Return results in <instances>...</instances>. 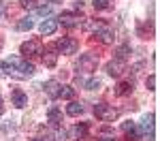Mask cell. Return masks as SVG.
<instances>
[{
    "label": "cell",
    "instance_id": "6da1fadb",
    "mask_svg": "<svg viewBox=\"0 0 160 141\" xmlns=\"http://www.w3.org/2000/svg\"><path fill=\"white\" fill-rule=\"evenodd\" d=\"M2 73L13 79H28L34 75V64L22 56H11L7 62H2Z\"/></svg>",
    "mask_w": 160,
    "mask_h": 141
},
{
    "label": "cell",
    "instance_id": "7a4b0ae2",
    "mask_svg": "<svg viewBox=\"0 0 160 141\" xmlns=\"http://www.w3.org/2000/svg\"><path fill=\"white\" fill-rule=\"evenodd\" d=\"M94 115L98 120H102V122H113L118 118V109H113L107 103H96L94 105Z\"/></svg>",
    "mask_w": 160,
    "mask_h": 141
},
{
    "label": "cell",
    "instance_id": "3957f363",
    "mask_svg": "<svg viewBox=\"0 0 160 141\" xmlns=\"http://www.w3.org/2000/svg\"><path fill=\"white\" fill-rule=\"evenodd\" d=\"M96 66H98V58L94 53H83L77 62L79 73H92V71H96Z\"/></svg>",
    "mask_w": 160,
    "mask_h": 141
},
{
    "label": "cell",
    "instance_id": "277c9868",
    "mask_svg": "<svg viewBox=\"0 0 160 141\" xmlns=\"http://www.w3.org/2000/svg\"><path fill=\"white\" fill-rule=\"evenodd\" d=\"M43 53V43L38 38H32L22 45V58H34V56H41Z\"/></svg>",
    "mask_w": 160,
    "mask_h": 141
},
{
    "label": "cell",
    "instance_id": "5b68a950",
    "mask_svg": "<svg viewBox=\"0 0 160 141\" xmlns=\"http://www.w3.org/2000/svg\"><path fill=\"white\" fill-rule=\"evenodd\" d=\"M137 130H139V135H148V141H154V113L143 115Z\"/></svg>",
    "mask_w": 160,
    "mask_h": 141
},
{
    "label": "cell",
    "instance_id": "8992f818",
    "mask_svg": "<svg viewBox=\"0 0 160 141\" xmlns=\"http://www.w3.org/2000/svg\"><path fill=\"white\" fill-rule=\"evenodd\" d=\"M56 49L60 51V53L71 56V53H75V51L79 49V43L71 37H62V38H58V43H56Z\"/></svg>",
    "mask_w": 160,
    "mask_h": 141
},
{
    "label": "cell",
    "instance_id": "52a82bcc",
    "mask_svg": "<svg viewBox=\"0 0 160 141\" xmlns=\"http://www.w3.org/2000/svg\"><path fill=\"white\" fill-rule=\"evenodd\" d=\"M60 22H62V26H66V28H77V26H81L83 19H81L77 13H62Z\"/></svg>",
    "mask_w": 160,
    "mask_h": 141
},
{
    "label": "cell",
    "instance_id": "ba28073f",
    "mask_svg": "<svg viewBox=\"0 0 160 141\" xmlns=\"http://www.w3.org/2000/svg\"><path fill=\"white\" fill-rule=\"evenodd\" d=\"M11 98H13V105H15V107H26V105H28V94L19 88H15L11 92Z\"/></svg>",
    "mask_w": 160,
    "mask_h": 141
},
{
    "label": "cell",
    "instance_id": "9c48e42d",
    "mask_svg": "<svg viewBox=\"0 0 160 141\" xmlns=\"http://www.w3.org/2000/svg\"><path fill=\"white\" fill-rule=\"evenodd\" d=\"M124 68H126V66H124L122 60H111V62L107 64V73H109L111 77H120L124 73Z\"/></svg>",
    "mask_w": 160,
    "mask_h": 141
},
{
    "label": "cell",
    "instance_id": "30bf717a",
    "mask_svg": "<svg viewBox=\"0 0 160 141\" xmlns=\"http://www.w3.org/2000/svg\"><path fill=\"white\" fill-rule=\"evenodd\" d=\"M45 94H47L49 98H58V96H60V83H58L56 79H49V81L45 83Z\"/></svg>",
    "mask_w": 160,
    "mask_h": 141
},
{
    "label": "cell",
    "instance_id": "8fae6325",
    "mask_svg": "<svg viewBox=\"0 0 160 141\" xmlns=\"http://www.w3.org/2000/svg\"><path fill=\"white\" fill-rule=\"evenodd\" d=\"M47 122H49L51 126H60L62 124V111L58 107H51L49 111H47Z\"/></svg>",
    "mask_w": 160,
    "mask_h": 141
},
{
    "label": "cell",
    "instance_id": "7c38bea8",
    "mask_svg": "<svg viewBox=\"0 0 160 141\" xmlns=\"http://www.w3.org/2000/svg\"><path fill=\"white\" fill-rule=\"evenodd\" d=\"M56 30H58V22L56 19H45L43 24L38 26V32L41 34H53Z\"/></svg>",
    "mask_w": 160,
    "mask_h": 141
},
{
    "label": "cell",
    "instance_id": "4fadbf2b",
    "mask_svg": "<svg viewBox=\"0 0 160 141\" xmlns=\"http://www.w3.org/2000/svg\"><path fill=\"white\" fill-rule=\"evenodd\" d=\"M96 38H98L100 43H105V45H109V43H113V32L109 30V26L100 28L98 32H96Z\"/></svg>",
    "mask_w": 160,
    "mask_h": 141
},
{
    "label": "cell",
    "instance_id": "5bb4252c",
    "mask_svg": "<svg viewBox=\"0 0 160 141\" xmlns=\"http://www.w3.org/2000/svg\"><path fill=\"white\" fill-rule=\"evenodd\" d=\"M130 92H132V81H120L115 86V94L118 96H128Z\"/></svg>",
    "mask_w": 160,
    "mask_h": 141
},
{
    "label": "cell",
    "instance_id": "9a60e30c",
    "mask_svg": "<svg viewBox=\"0 0 160 141\" xmlns=\"http://www.w3.org/2000/svg\"><path fill=\"white\" fill-rule=\"evenodd\" d=\"M71 135H73V139H86V137H88V124H86V122L77 124V126L71 130Z\"/></svg>",
    "mask_w": 160,
    "mask_h": 141
},
{
    "label": "cell",
    "instance_id": "2e32d148",
    "mask_svg": "<svg viewBox=\"0 0 160 141\" xmlns=\"http://www.w3.org/2000/svg\"><path fill=\"white\" fill-rule=\"evenodd\" d=\"M66 113L73 115V118L81 115V113H83V105H81L79 101H71V103H68V107H66Z\"/></svg>",
    "mask_w": 160,
    "mask_h": 141
},
{
    "label": "cell",
    "instance_id": "e0dca14e",
    "mask_svg": "<svg viewBox=\"0 0 160 141\" xmlns=\"http://www.w3.org/2000/svg\"><path fill=\"white\" fill-rule=\"evenodd\" d=\"M43 62H45L47 68H53L56 62H58V53H53V49H47L45 53H43Z\"/></svg>",
    "mask_w": 160,
    "mask_h": 141
},
{
    "label": "cell",
    "instance_id": "ac0fdd59",
    "mask_svg": "<svg viewBox=\"0 0 160 141\" xmlns=\"http://www.w3.org/2000/svg\"><path fill=\"white\" fill-rule=\"evenodd\" d=\"M128 53H130V45L126 43V45H122V47H118V51H115V60H126L128 58Z\"/></svg>",
    "mask_w": 160,
    "mask_h": 141
},
{
    "label": "cell",
    "instance_id": "d6986e66",
    "mask_svg": "<svg viewBox=\"0 0 160 141\" xmlns=\"http://www.w3.org/2000/svg\"><path fill=\"white\" fill-rule=\"evenodd\" d=\"M73 96H75L73 86H60V96H58V98H68V101H71Z\"/></svg>",
    "mask_w": 160,
    "mask_h": 141
},
{
    "label": "cell",
    "instance_id": "ffe728a7",
    "mask_svg": "<svg viewBox=\"0 0 160 141\" xmlns=\"http://www.w3.org/2000/svg\"><path fill=\"white\" fill-rule=\"evenodd\" d=\"M53 11H56V4H43L37 9V15H51Z\"/></svg>",
    "mask_w": 160,
    "mask_h": 141
},
{
    "label": "cell",
    "instance_id": "44dd1931",
    "mask_svg": "<svg viewBox=\"0 0 160 141\" xmlns=\"http://www.w3.org/2000/svg\"><path fill=\"white\" fill-rule=\"evenodd\" d=\"M83 86H86V90H98L100 88V81H98V79H86Z\"/></svg>",
    "mask_w": 160,
    "mask_h": 141
},
{
    "label": "cell",
    "instance_id": "7402d4cb",
    "mask_svg": "<svg viewBox=\"0 0 160 141\" xmlns=\"http://www.w3.org/2000/svg\"><path fill=\"white\" fill-rule=\"evenodd\" d=\"M32 19H28V17H26V19H22V22H19V24H17V30H32Z\"/></svg>",
    "mask_w": 160,
    "mask_h": 141
},
{
    "label": "cell",
    "instance_id": "603a6c76",
    "mask_svg": "<svg viewBox=\"0 0 160 141\" xmlns=\"http://www.w3.org/2000/svg\"><path fill=\"white\" fill-rule=\"evenodd\" d=\"M92 4H94V9L102 11V9H107V7H109V0H92Z\"/></svg>",
    "mask_w": 160,
    "mask_h": 141
},
{
    "label": "cell",
    "instance_id": "cb8c5ba5",
    "mask_svg": "<svg viewBox=\"0 0 160 141\" xmlns=\"http://www.w3.org/2000/svg\"><path fill=\"white\" fill-rule=\"evenodd\" d=\"M145 86H148V90H156V75H149L145 79Z\"/></svg>",
    "mask_w": 160,
    "mask_h": 141
},
{
    "label": "cell",
    "instance_id": "d4e9b609",
    "mask_svg": "<svg viewBox=\"0 0 160 141\" xmlns=\"http://www.w3.org/2000/svg\"><path fill=\"white\" fill-rule=\"evenodd\" d=\"M19 2H22V7L30 9V7H34V2H37V0H19Z\"/></svg>",
    "mask_w": 160,
    "mask_h": 141
},
{
    "label": "cell",
    "instance_id": "484cf974",
    "mask_svg": "<svg viewBox=\"0 0 160 141\" xmlns=\"http://www.w3.org/2000/svg\"><path fill=\"white\" fill-rule=\"evenodd\" d=\"M4 13H7V2H4V0H0V17H2Z\"/></svg>",
    "mask_w": 160,
    "mask_h": 141
},
{
    "label": "cell",
    "instance_id": "4316f807",
    "mask_svg": "<svg viewBox=\"0 0 160 141\" xmlns=\"http://www.w3.org/2000/svg\"><path fill=\"white\" fill-rule=\"evenodd\" d=\"M100 141H115V139H113V137H102Z\"/></svg>",
    "mask_w": 160,
    "mask_h": 141
},
{
    "label": "cell",
    "instance_id": "83f0119b",
    "mask_svg": "<svg viewBox=\"0 0 160 141\" xmlns=\"http://www.w3.org/2000/svg\"><path fill=\"white\" fill-rule=\"evenodd\" d=\"M2 75H4V73H2V62H0V77H2Z\"/></svg>",
    "mask_w": 160,
    "mask_h": 141
},
{
    "label": "cell",
    "instance_id": "f1b7e54d",
    "mask_svg": "<svg viewBox=\"0 0 160 141\" xmlns=\"http://www.w3.org/2000/svg\"><path fill=\"white\" fill-rule=\"evenodd\" d=\"M32 141H43V139H41V137H34V139H32Z\"/></svg>",
    "mask_w": 160,
    "mask_h": 141
},
{
    "label": "cell",
    "instance_id": "f546056e",
    "mask_svg": "<svg viewBox=\"0 0 160 141\" xmlns=\"http://www.w3.org/2000/svg\"><path fill=\"white\" fill-rule=\"evenodd\" d=\"M0 49H2V38H0Z\"/></svg>",
    "mask_w": 160,
    "mask_h": 141
},
{
    "label": "cell",
    "instance_id": "4dcf8cb0",
    "mask_svg": "<svg viewBox=\"0 0 160 141\" xmlns=\"http://www.w3.org/2000/svg\"><path fill=\"white\" fill-rule=\"evenodd\" d=\"M0 103H2V94H0Z\"/></svg>",
    "mask_w": 160,
    "mask_h": 141
}]
</instances>
